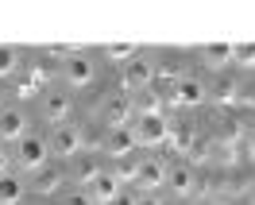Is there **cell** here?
Listing matches in <instances>:
<instances>
[{
	"label": "cell",
	"mask_w": 255,
	"mask_h": 205,
	"mask_svg": "<svg viewBox=\"0 0 255 205\" xmlns=\"http://www.w3.org/2000/svg\"><path fill=\"white\" fill-rule=\"evenodd\" d=\"M16 167L19 171H47V159H50V140H43V136H23V140L16 143Z\"/></svg>",
	"instance_id": "cell-1"
},
{
	"label": "cell",
	"mask_w": 255,
	"mask_h": 205,
	"mask_svg": "<svg viewBox=\"0 0 255 205\" xmlns=\"http://www.w3.org/2000/svg\"><path fill=\"white\" fill-rule=\"evenodd\" d=\"M209 97H213V89H209L201 78H193V74H186V78H178L174 85H170V93H166V101L170 105H186V109H201Z\"/></svg>",
	"instance_id": "cell-2"
},
{
	"label": "cell",
	"mask_w": 255,
	"mask_h": 205,
	"mask_svg": "<svg viewBox=\"0 0 255 205\" xmlns=\"http://www.w3.org/2000/svg\"><path fill=\"white\" fill-rule=\"evenodd\" d=\"M135 140L139 147H162V143H170V120L162 116V112H151V116H135Z\"/></svg>",
	"instance_id": "cell-3"
},
{
	"label": "cell",
	"mask_w": 255,
	"mask_h": 205,
	"mask_svg": "<svg viewBox=\"0 0 255 205\" xmlns=\"http://www.w3.org/2000/svg\"><path fill=\"white\" fill-rule=\"evenodd\" d=\"M50 151L62 159H78L85 155V136H81L78 124H58L54 128V136H50Z\"/></svg>",
	"instance_id": "cell-4"
},
{
	"label": "cell",
	"mask_w": 255,
	"mask_h": 205,
	"mask_svg": "<svg viewBox=\"0 0 255 205\" xmlns=\"http://www.w3.org/2000/svg\"><path fill=\"white\" fill-rule=\"evenodd\" d=\"M62 74H66V85H74V89H85V85H93V78H97V66H93V58L89 54H81V50H74L70 58L62 62Z\"/></svg>",
	"instance_id": "cell-5"
},
{
	"label": "cell",
	"mask_w": 255,
	"mask_h": 205,
	"mask_svg": "<svg viewBox=\"0 0 255 205\" xmlns=\"http://www.w3.org/2000/svg\"><path fill=\"white\" fill-rule=\"evenodd\" d=\"M23 136H31V132H27V112L19 109V105L0 109V140L4 143H19Z\"/></svg>",
	"instance_id": "cell-6"
},
{
	"label": "cell",
	"mask_w": 255,
	"mask_h": 205,
	"mask_svg": "<svg viewBox=\"0 0 255 205\" xmlns=\"http://www.w3.org/2000/svg\"><path fill=\"white\" fill-rule=\"evenodd\" d=\"M151 81H155V62L143 58V54H135V58L124 66V89L143 93V89H151Z\"/></svg>",
	"instance_id": "cell-7"
},
{
	"label": "cell",
	"mask_w": 255,
	"mask_h": 205,
	"mask_svg": "<svg viewBox=\"0 0 255 205\" xmlns=\"http://www.w3.org/2000/svg\"><path fill=\"white\" fill-rule=\"evenodd\" d=\"M135 147H139L135 128H109V132H105V155H112V159H131V155H135Z\"/></svg>",
	"instance_id": "cell-8"
},
{
	"label": "cell",
	"mask_w": 255,
	"mask_h": 205,
	"mask_svg": "<svg viewBox=\"0 0 255 205\" xmlns=\"http://www.w3.org/2000/svg\"><path fill=\"white\" fill-rule=\"evenodd\" d=\"M166 178H170V167H166V163H162V159H143V163H139V182H135V186H143L147 194H155V190L159 186H166Z\"/></svg>",
	"instance_id": "cell-9"
},
{
	"label": "cell",
	"mask_w": 255,
	"mask_h": 205,
	"mask_svg": "<svg viewBox=\"0 0 255 205\" xmlns=\"http://www.w3.org/2000/svg\"><path fill=\"white\" fill-rule=\"evenodd\" d=\"M70 109H74L70 93H58V89H50V93L43 97V120H50V124H66Z\"/></svg>",
	"instance_id": "cell-10"
},
{
	"label": "cell",
	"mask_w": 255,
	"mask_h": 205,
	"mask_svg": "<svg viewBox=\"0 0 255 205\" xmlns=\"http://www.w3.org/2000/svg\"><path fill=\"white\" fill-rule=\"evenodd\" d=\"M131 116H135V105H131L124 93H116L109 105H105V124H109V128H131V124H128Z\"/></svg>",
	"instance_id": "cell-11"
},
{
	"label": "cell",
	"mask_w": 255,
	"mask_h": 205,
	"mask_svg": "<svg viewBox=\"0 0 255 205\" xmlns=\"http://www.w3.org/2000/svg\"><path fill=\"white\" fill-rule=\"evenodd\" d=\"M120 186H124V182H120V178H116L112 171H105V174H101V178L93 182V186H89V194H93V202H97V205H112L116 198H120V194H124Z\"/></svg>",
	"instance_id": "cell-12"
},
{
	"label": "cell",
	"mask_w": 255,
	"mask_h": 205,
	"mask_svg": "<svg viewBox=\"0 0 255 205\" xmlns=\"http://www.w3.org/2000/svg\"><path fill=\"white\" fill-rule=\"evenodd\" d=\"M27 182L19 174H4L0 178V205H23V194H27Z\"/></svg>",
	"instance_id": "cell-13"
},
{
	"label": "cell",
	"mask_w": 255,
	"mask_h": 205,
	"mask_svg": "<svg viewBox=\"0 0 255 205\" xmlns=\"http://www.w3.org/2000/svg\"><path fill=\"white\" fill-rule=\"evenodd\" d=\"M166 186L174 190L178 198H190L193 194V186H197V174H193V167H170V178H166Z\"/></svg>",
	"instance_id": "cell-14"
},
{
	"label": "cell",
	"mask_w": 255,
	"mask_h": 205,
	"mask_svg": "<svg viewBox=\"0 0 255 205\" xmlns=\"http://www.w3.org/2000/svg\"><path fill=\"white\" fill-rule=\"evenodd\" d=\"M213 97H217L221 105H240V101H244V85H240L232 74H221L217 85H213Z\"/></svg>",
	"instance_id": "cell-15"
},
{
	"label": "cell",
	"mask_w": 255,
	"mask_h": 205,
	"mask_svg": "<svg viewBox=\"0 0 255 205\" xmlns=\"http://www.w3.org/2000/svg\"><path fill=\"white\" fill-rule=\"evenodd\" d=\"M66 186V174L54 167V171H39L35 174V182H31V190L39 194V198H50V194H58V190Z\"/></svg>",
	"instance_id": "cell-16"
},
{
	"label": "cell",
	"mask_w": 255,
	"mask_h": 205,
	"mask_svg": "<svg viewBox=\"0 0 255 205\" xmlns=\"http://www.w3.org/2000/svg\"><path fill=\"white\" fill-rule=\"evenodd\" d=\"M201 54H205V62L213 66V70H221V66L236 62V47H232V43H209Z\"/></svg>",
	"instance_id": "cell-17"
},
{
	"label": "cell",
	"mask_w": 255,
	"mask_h": 205,
	"mask_svg": "<svg viewBox=\"0 0 255 205\" xmlns=\"http://www.w3.org/2000/svg\"><path fill=\"white\" fill-rule=\"evenodd\" d=\"M193 143H197V132H193V124H174V128H170V147H174L178 155H190Z\"/></svg>",
	"instance_id": "cell-18"
},
{
	"label": "cell",
	"mask_w": 255,
	"mask_h": 205,
	"mask_svg": "<svg viewBox=\"0 0 255 205\" xmlns=\"http://www.w3.org/2000/svg\"><path fill=\"white\" fill-rule=\"evenodd\" d=\"M101 174H105V171H101L97 155H78V182H81V186H93Z\"/></svg>",
	"instance_id": "cell-19"
},
{
	"label": "cell",
	"mask_w": 255,
	"mask_h": 205,
	"mask_svg": "<svg viewBox=\"0 0 255 205\" xmlns=\"http://www.w3.org/2000/svg\"><path fill=\"white\" fill-rule=\"evenodd\" d=\"M19 66H23V54H19V47H0V78H12V74H19Z\"/></svg>",
	"instance_id": "cell-20"
},
{
	"label": "cell",
	"mask_w": 255,
	"mask_h": 205,
	"mask_svg": "<svg viewBox=\"0 0 255 205\" xmlns=\"http://www.w3.org/2000/svg\"><path fill=\"white\" fill-rule=\"evenodd\" d=\"M135 54H139V47H135V43H109V47H105V58H109V62H124V66H128Z\"/></svg>",
	"instance_id": "cell-21"
},
{
	"label": "cell",
	"mask_w": 255,
	"mask_h": 205,
	"mask_svg": "<svg viewBox=\"0 0 255 205\" xmlns=\"http://www.w3.org/2000/svg\"><path fill=\"white\" fill-rule=\"evenodd\" d=\"M112 174L120 178V182H139V159H116V167H112Z\"/></svg>",
	"instance_id": "cell-22"
},
{
	"label": "cell",
	"mask_w": 255,
	"mask_h": 205,
	"mask_svg": "<svg viewBox=\"0 0 255 205\" xmlns=\"http://www.w3.org/2000/svg\"><path fill=\"white\" fill-rule=\"evenodd\" d=\"M151 112H162L159 93H155V89H143V93L135 97V116H151Z\"/></svg>",
	"instance_id": "cell-23"
},
{
	"label": "cell",
	"mask_w": 255,
	"mask_h": 205,
	"mask_svg": "<svg viewBox=\"0 0 255 205\" xmlns=\"http://www.w3.org/2000/svg\"><path fill=\"white\" fill-rule=\"evenodd\" d=\"M236 66L255 70V43H236Z\"/></svg>",
	"instance_id": "cell-24"
},
{
	"label": "cell",
	"mask_w": 255,
	"mask_h": 205,
	"mask_svg": "<svg viewBox=\"0 0 255 205\" xmlns=\"http://www.w3.org/2000/svg\"><path fill=\"white\" fill-rule=\"evenodd\" d=\"M62 205H97V202H93V194H89V190H74V194H66Z\"/></svg>",
	"instance_id": "cell-25"
},
{
	"label": "cell",
	"mask_w": 255,
	"mask_h": 205,
	"mask_svg": "<svg viewBox=\"0 0 255 205\" xmlns=\"http://www.w3.org/2000/svg\"><path fill=\"white\" fill-rule=\"evenodd\" d=\"M190 159H193V163H205V143H201V140H197V143H193V147H190Z\"/></svg>",
	"instance_id": "cell-26"
},
{
	"label": "cell",
	"mask_w": 255,
	"mask_h": 205,
	"mask_svg": "<svg viewBox=\"0 0 255 205\" xmlns=\"http://www.w3.org/2000/svg\"><path fill=\"white\" fill-rule=\"evenodd\" d=\"M8 167H12V155H8V151H0V178H4V174H12Z\"/></svg>",
	"instance_id": "cell-27"
},
{
	"label": "cell",
	"mask_w": 255,
	"mask_h": 205,
	"mask_svg": "<svg viewBox=\"0 0 255 205\" xmlns=\"http://www.w3.org/2000/svg\"><path fill=\"white\" fill-rule=\"evenodd\" d=\"M112 205H139V198H135V194H120Z\"/></svg>",
	"instance_id": "cell-28"
},
{
	"label": "cell",
	"mask_w": 255,
	"mask_h": 205,
	"mask_svg": "<svg viewBox=\"0 0 255 205\" xmlns=\"http://www.w3.org/2000/svg\"><path fill=\"white\" fill-rule=\"evenodd\" d=\"M139 205H162V202L155 198V194H143V198H139Z\"/></svg>",
	"instance_id": "cell-29"
},
{
	"label": "cell",
	"mask_w": 255,
	"mask_h": 205,
	"mask_svg": "<svg viewBox=\"0 0 255 205\" xmlns=\"http://www.w3.org/2000/svg\"><path fill=\"white\" fill-rule=\"evenodd\" d=\"M248 159H252V163H255V132H252V136H248Z\"/></svg>",
	"instance_id": "cell-30"
},
{
	"label": "cell",
	"mask_w": 255,
	"mask_h": 205,
	"mask_svg": "<svg viewBox=\"0 0 255 205\" xmlns=\"http://www.w3.org/2000/svg\"><path fill=\"white\" fill-rule=\"evenodd\" d=\"M205 205H232V202H228V198H209Z\"/></svg>",
	"instance_id": "cell-31"
}]
</instances>
